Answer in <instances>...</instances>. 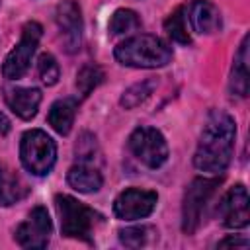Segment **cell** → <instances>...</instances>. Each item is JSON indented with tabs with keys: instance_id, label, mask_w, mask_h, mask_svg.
<instances>
[{
	"instance_id": "1",
	"label": "cell",
	"mask_w": 250,
	"mask_h": 250,
	"mask_svg": "<svg viewBox=\"0 0 250 250\" xmlns=\"http://www.w3.org/2000/svg\"><path fill=\"white\" fill-rule=\"evenodd\" d=\"M236 125L234 119L221 109H213L201 129L199 143L193 154V166L199 172L219 176L227 170L234 150Z\"/></svg>"
},
{
	"instance_id": "2",
	"label": "cell",
	"mask_w": 250,
	"mask_h": 250,
	"mask_svg": "<svg viewBox=\"0 0 250 250\" xmlns=\"http://www.w3.org/2000/svg\"><path fill=\"white\" fill-rule=\"evenodd\" d=\"M115 59L133 68H160L172 61V47L156 35H133L113 51Z\"/></svg>"
},
{
	"instance_id": "3",
	"label": "cell",
	"mask_w": 250,
	"mask_h": 250,
	"mask_svg": "<svg viewBox=\"0 0 250 250\" xmlns=\"http://www.w3.org/2000/svg\"><path fill=\"white\" fill-rule=\"evenodd\" d=\"M55 207L61 217V234L66 238H78L84 242H92V234L98 223H102V215L92 207L80 203L78 199L59 193L55 197Z\"/></svg>"
},
{
	"instance_id": "4",
	"label": "cell",
	"mask_w": 250,
	"mask_h": 250,
	"mask_svg": "<svg viewBox=\"0 0 250 250\" xmlns=\"http://www.w3.org/2000/svg\"><path fill=\"white\" fill-rule=\"evenodd\" d=\"M20 160L33 176H47L57 160V145L41 129L25 131L20 143Z\"/></svg>"
},
{
	"instance_id": "5",
	"label": "cell",
	"mask_w": 250,
	"mask_h": 250,
	"mask_svg": "<svg viewBox=\"0 0 250 250\" xmlns=\"http://www.w3.org/2000/svg\"><path fill=\"white\" fill-rule=\"evenodd\" d=\"M41 33H43V27L37 23V21H27L21 29V37L18 41V45L8 53V57L4 59V64H2V74L4 78L8 80H18L21 78L29 64H31V59L35 55V49L39 45V39H41Z\"/></svg>"
},
{
	"instance_id": "6",
	"label": "cell",
	"mask_w": 250,
	"mask_h": 250,
	"mask_svg": "<svg viewBox=\"0 0 250 250\" xmlns=\"http://www.w3.org/2000/svg\"><path fill=\"white\" fill-rule=\"evenodd\" d=\"M129 148L133 156L148 168H160L168 160L166 139L154 127H137L129 135Z\"/></svg>"
},
{
	"instance_id": "7",
	"label": "cell",
	"mask_w": 250,
	"mask_h": 250,
	"mask_svg": "<svg viewBox=\"0 0 250 250\" xmlns=\"http://www.w3.org/2000/svg\"><path fill=\"white\" fill-rule=\"evenodd\" d=\"M217 184H219L217 178H195L188 186L182 205V230L186 234L195 232V229L199 227L205 205L213 195Z\"/></svg>"
},
{
	"instance_id": "8",
	"label": "cell",
	"mask_w": 250,
	"mask_h": 250,
	"mask_svg": "<svg viewBox=\"0 0 250 250\" xmlns=\"http://www.w3.org/2000/svg\"><path fill=\"white\" fill-rule=\"evenodd\" d=\"M158 195L152 189L129 188L121 191L113 201V213L121 221H137L148 217L156 207Z\"/></svg>"
},
{
	"instance_id": "9",
	"label": "cell",
	"mask_w": 250,
	"mask_h": 250,
	"mask_svg": "<svg viewBox=\"0 0 250 250\" xmlns=\"http://www.w3.org/2000/svg\"><path fill=\"white\" fill-rule=\"evenodd\" d=\"M51 217L45 207L37 205L29 217L16 229V240L21 248H45L51 238Z\"/></svg>"
},
{
	"instance_id": "10",
	"label": "cell",
	"mask_w": 250,
	"mask_h": 250,
	"mask_svg": "<svg viewBox=\"0 0 250 250\" xmlns=\"http://www.w3.org/2000/svg\"><path fill=\"white\" fill-rule=\"evenodd\" d=\"M219 215L229 229H244L250 223V199L242 184L229 188L219 203Z\"/></svg>"
},
{
	"instance_id": "11",
	"label": "cell",
	"mask_w": 250,
	"mask_h": 250,
	"mask_svg": "<svg viewBox=\"0 0 250 250\" xmlns=\"http://www.w3.org/2000/svg\"><path fill=\"white\" fill-rule=\"evenodd\" d=\"M57 25L61 29L64 47L68 53H74L80 49L82 43V14L80 6L74 0H62L57 6Z\"/></svg>"
},
{
	"instance_id": "12",
	"label": "cell",
	"mask_w": 250,
	"mask_h": 250,
	"mask_svg": "<svg viewBox=\"0 0 250 250\" xmlns=\"http://www.w3.org/2000/svg\"><path fill=\"white\" fill-rule=\"evenodd\" d=\"M188 18H189L193 31L201 35L217 33L223 25L219 8L209 0H193L188 8Z\"/></svg>"
},
{
	"instance_id": "13",
	"label": "cell",
	"mask_w": 250,
	"mask_h": 250,
	"mask_svg": "<svg viewBox=\"0 0 250 250\" xmlns=\"http://www.w3.org/2000/svg\"><path fill=\"white\" fill-rule=\"evenodd\" d=\"M4 100L8 107L20 117L29 121L35 117L39 104H41V90L37 88H6Z\"/></svg>"
},
{
	"instance_id": "14",
	"label": "cell",
	"mask_w": 250,
	"mask_h": 250,
	"mask_svg": "<svg viewBox=\"0 0 250 250\" xmlns=\"http://www.w3.org/2000/svg\"><path fill=\"white\" fill-rule=\"evenodd\" d=\"M78 109V100L76 98H62L57 100L47 115L49 125L59 133V135H68L74 123V115Z\"/></svg>"
},
{
	"instance_id": "15",
	"label": "cell",
	"mask_w": 250,
	"mask_h": 250,
	"mask_svg": "<svg viewBox=\"0 0 250 250\" xmlns=\"http://www.w3.org/2000/svg\"><path fill=\"white\" fill-rule=\"evenodd\" d=\"M66 182H68V186L72 189H76L80 193H94V191H98L102 188L104 178L96 168L80 162V164H76V166H72L68 170Z\"/></svg>"
},
{
	"instance_id": "16",
	"label": "cell",
	"mask_w": 250,
	"mask_h": 250,
	"mask_svg": "<svg viewBox=\"0 0 250 250\" xmlns=\"http://www.w3.org/2000/svg\"><path fill=\"white\" fill-rule=\"evenodd\" d=\"M248 35H244L240 49L236 53L234 59V66H232V74H230V82H229V90L232 96H240L244 98L248 94Z\"/></svg>"
},
{
	"instance_id": "17",
	"label": "cell",
	"mask_w": 250,
	"mask_h": 250,
	"mask_svg": "<svg viewBox=\"0 0 250 250\" xmlns=\"http://www.w3.org/2000/svg\"><path fill=\"white\" fill-rule=\"evenodd\" d=\"M27 195L25 184L0 164V205H14Z\"/></svg>"
},
{
	"instance_id": "18",
	"label": "cell",
	"mask_w": 250,
	"mask_h": 250,
	"mask_svg": "<svg viewBox=\"0 0 250 250\" xmlns=\"http://www.w3.org/2000/svg\"><path fill=\"white\" fill-rule=\"evenodd\" d=\"M156 84H158V82H156L154 78H148V80H143V82L133 84L131 88H127V90L123 92V96H121V100H119L121 107H125V109L137 107L139 104H143V102L154 92Z\"/></svg>"
},
{
	"instance_id": "19",
	"label": "cell",
	"mask_w": 250,
	"mask_h": 250,
	"mask_svg": "<svg viewBox=\"0 0 250 250\" xmlns=\"http://www.w3.org/2000/svg\"><path fill=\"white\" fill-rule=\"evenodd\" d=\"M139 27H141L139 16L133 10H127V8L115 10L111 20H109V25H107L111 35H125V33H131V31H135Z\"/></svg>"
},
{
	"instance_id": "20",
	"label": "cell",
	"mask_w": 250,
	"mask_h": 250,
	"mask_svg": "<svg viewBox=\"0 0 250 250\" xmlns=\"http://www.w3.org/2000/svg\"><path fill=\"white\" fill-rule=\"evenodd\" d=\"M164 29L166 33L182 43V45H188L191 39H189V33H188V23H186V16H184V8H178L172 16H168V20L164 21Z\"/></svg>"
},
{
	"instance_id": "21",
	"label": "cell",
	"mask_w": 250,
	"mask_h": 250,
	"mask_svg": "<svg viewBox=\"0 0 250 250\" xmlns=\"http://www.w3.org/2000/svg\"><path fill=\"white\" fill-rule=\"evenodd\" d=\"M104 78V72L96 64H84L76 74V88L82 96H88Z\"/></svg>"
},
{
	"instance_id": "22",
	"label": "cell",
	"mask_w": 250,
	"mask_h": 250,
	"mask_svg": "<svg viewBox=\"0 0 250 250\" xmlns=\"http://www.w3.org/2000/svg\"><path fill=\"white\" fill-rule=\"evenodd\" d=\"M37 70H39V76L41 80L47 84V86H53L59 82V76H61V68H59V62L57 59L51 55V53H43L39 57V62H37Z\"/></svg>"
},
{
	"instance_id": "23",
	"label": "cell",
	"mask_w": 250,
	"mask_h": 250,
	"mask_svg": "<svg viewBox=\"0 0 250 250\" xmlns=\"http://www.w3.org/2000/svg\"><path fill=\"white\" fill-rule=\"evenodd\" d=\"M148 232H150L148 227H129V229L119 230V240L127 248H141L146 244Z\"/></svg>"
},
{
	"instance_id": "24",
	"label": "cell",
	"mask_w": 250,
	"mask_h": 250,
	"mask_svg": "<svg viewBox=\"0 0 250 250\" xmlns=\"http://www.w3.org/2000/svg\"><path fill=\"white\" fill-rule=\"evenodd\" d=\"M217 246L219 248H225V246H240V248H246L248 246V240L246 238H238V236H229V238L221 240Z\"/></svg>"
},
{
	"instance_id": "25",
	"label": "cell",
	"mask_w": 250,
	"mask_h": 250,
	"mask_svg": "<svg viewBox=\"0 0 250 250\" xmlns=\"http://www.w3.org/2000/svg\"><path fill=\"white\" fill-rule=\"evenodd\" d=\"M10 131V121H8V117L0 111V135H6Z\"/></svg>"
}]
</instances>
